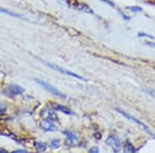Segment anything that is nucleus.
<instances>
[{
  "mask_svg": "<svg viewBox=\"0 0 155 153\" xmlns=\"http://www.w3.org/2000/svg\"><path fill=\"white\" fill-rule=\"evenodd\" d=\"M143 91L146 92L147 94H149L150 96H152V97H154V98H155V91H154V90L149 89V88H143Z\"/></svg>",
  "mask_w": 155,
  "mask_h": 153,
  "instance_id": "17",
  "label": "nucleus"
},
{
  "mask_svg": "<svg viewBox=\"0 0 155 153\" xmlns=\"http://www.w3.org/2000/svg\"><path fill=\"white\" fill-rule=\"evenodd\" d=\"M127 9H129V11H131L134 12H143V8H141V7H139V6H127Z\"/></svg>",
  "mask_w": 155,
  "mask_h": 153,
  "instance_id": "16",
  "label": "nucleus"
},
{
  "mask_svg": "<svg viewBox=\"0 0 155 153\" xmlns=\"http://www.w3.org/2000/svg\"><path fill=\"white\" fill-rule=\"evenodd\" d=\"M6 110H7V107L6 105L4 104L3 101H0V116L6 113Z\"/></svg>",
  "mask_w": 155,
  "mask_h": 153,
  "instance_id": "14",
  "label": "nucleus"
},
{
  "mask_svg": "<svg viewBox=\"0 0 155 153\" xmlns=\"http://www.w3.org/2000/svg\"><path fill=\"white\" fill-rule=\"evenodd\" d=\"M101 1L106 2V3L109 4L110 6H112V7H114V8H116V5H115V3H114V2H112L111 0H101Z\"/></svg>",
  "mask_w": 155,
  "mask_h": 153,
  "instance_id": "19",
  "label": "nucleus"
},
{
  "mask_svg": "<svg viewBox=\"0 0 155 153\" xmlns=\"http://www.w3.org/2000/svg\"><path fill=\"white\" fill-rule=\"evenodd\" d=\"M146 45L149 47H155V44H153V42H146Z\"/></svg>",
  "mask_w": 155,
  "mask_h": 153,
  "instance_id": "21",
  "label": "nucleus"
},
{
  "mask_svg": "<svg viewBox=\"0 0 155 153\" xmlns=\"http://www.w3.org/2000/svg\"><path fill=\"white\" fill-rule=\"evenodd\" d=\"M59 143H60V141L58 139H53L51 141V143H50V146H51V148H53V149H56V148H58L59 147Z\"/></svg>",
  "mask_w": 155,
  "mask_h": 153,
  "instance_id": "15",
  "label": "nucleus"
},
{
  "mask_svg": "<svg viewBox=\"0 0 155 153\" xmlns=\"http://www.w3.org/2000/svg\"><path fill=\"white\" fill-rule=\"evenodd\" d=\"M55 109H56L57 111H60V112H62V113H65V114H67V115H71V110H69L68 108L64 107V106H60V105H58V106L55 107Z\"/></svg>",
  "mask_w": 155,
  "mask_h": 153,
  "instance_id": "13",
  "label": "nucleus"
},
{
  "mask_svg": "<svg viewBox=\"0 0 155 153\" xmlns=\"http://www.w3.org/2000/svg\"><path fill=\"white\" fill-rule=\"evenodd\" d=\"M0 72H4V66L0 63Z\"/></svg>",
  "mask_w": 155,
  "mask_h": 153,
  "instance_id": "22",
  "label": "nucleus"
},
{
  "mask_svg": "<svg viewBox=\"0 0 155 153\" xmlns=\"http://www.w3.org/2000/svg\"><path fill=\"white\" fill-rule=\"evenodd\" d=\"M41 126L42 129L47 130V131H55L57 130V126L54 124L53 121H48V120H42Z\"/></svg>",
  "mask_w": 155,
  "mask_h": 153,
  "instance_id": "8",
  "label": "nucleus"
},
{
  "mask_svg": "<svg viewBox=\"0 0 155 153\" xmlns=\"http://www.w3.org/2000/svg\"><path fill=\"white\" fill-rule=\"evenodd\" d=\"M137 36H140V37H148V38H151V39L154 38L152 35H150V34H146V33H144V32H139V33H137Z\"/></svg>",
  "mask_w": 155,
  "mask_h": 153,
  "instance_id": "18",
  "label": "nucleus"
},
{
  "mask_svg": "<svg viewBox=\"0 0 155 153\" xmlns=\"http://www.w3.org/2000/svg\"><path fill=\"white\" fill-rule=\"evenodd\" d=\"M14 152H17V153H22V152H24V153H26V152H27V150H16V151H14Z\"/></svg>",
  "mask_w": 155,
  "mask_h": 153,
  "instance_id": "23",
  "label": "nucleus"
},
{
  "mask_svg": "<svg viewBox=\"0 0 155 153\" xmlns=\"http://www.w3.org/2000/svg\"><path fill=\"white\" fill-rule=\"evenodd\" d=\"M0 151H3V152H6V151H5V150H4V149H1V148H0Z\"/></svg>",
  "mask_w": 155,
  "mask_h": 153,
  "instance_id": "24",
  "label": "nucleus"
},
{
  "mask_svg": "<svg viewBox=\"0 0 155 153\" xmlns=\"http://www.w3.org/2000/svg\"><path fill=\"white\" fill-rule=\"evenodd\" d=\"M123 150H124V152H137V149L132 146L131 143H129V142H126L125 144H124Z\"/></svg>",
  "mask_w": 155,
  "mask_h": 153,
  "instance_id": "11",
  "label": "nucleus"
},
{
  "mask_svg": "<svg viewBox=\"0 0 155 153\" xmlns=\"http://www.w3.org/2000/svg\"><path fill=\"white\" fill-rule=\"evenodd\" d=\"M34 146H35L37 151H39V152H44V151H46V149H47V145L44 144L42 142H35L34 143Z\"/></svg>",
  "mask_w": 155,
  "mask_h": 153,
  "instance_id": "12",
  "label": "nucleus"
},
{
  "mask_svg": "<svg viewBox=\"0 0 155 153\" xmlns=\"http://www.w3.org/2000/svg\"><path fill=\"white\" fill-rule=\"evenodd\" d=\"M41 61L42 62V63H45L46 65H48V66H50L51 68H53V69H55V71L61 72V74L66 75V76H69V77H74V78H76V79H79V80H83V81H86V79H85V78H83L82 76H80V75L76 74V72H71V71H68V69L63 68V67L59 66V65L53 64V63H50V62H46L45 60H41Z\"/></svg>",
  "mask_w": 155,
  "mask_h": 153,
  "instance_id": "1",
  "label": "nucleus"
},
{
  "mask_svg": "<svg viewBox=\"0 0 155 153\" xmlns=\"http://www.w3.org/2000/svg\"><path fill=\"white\" fill-rule=\"evenodd\" d=\"M64 2H65L66 4H68L69 6H71L72 8L78 9V11L93 14V11H92L87 4L83 3V2H79V1H77V0H64Z\"/></svg>",
  "mask_w": 155,
  "mask_h": 153,
  "instance_id": "4",
  "label": "nucleus"
},
{
  "mask_svg": "<svg viewBox=\"0 0 155 153\" xmlns=\"http://www.w3.org/2000/svg\"><path fill=\"white\" fill-rule=\"evenodd\" d=\"M63 134L66 135V138H67V141H68V142H71V144H74V143L76 142L77 137H76V135H74V134H72L71 131H68V130H65V131H63Z\"/></svg>",
  "mask_w": 155,
  "mask_h": 153,
  "instance_id": "10",
  "label": "nucleus"
},
{
  "mask_svg": "<svg viewBox=\"0 0 155 153\" xmlns=\"http://www.w3.org/2000/svg\"><path fill=\"white\" fill-rule=\"evenodd\" d=\"M89 152H92V153L99 152V148H98V147H93V148H90V149H89Z\"/></svg>",
  "mask_w": 155,
  "mask_h": 153,
  "instance_id": "20",
  "label": "nucleus"
},
{
  "mask_svg": "<svg viewBox=\"0 0 155 153\" xmlns=\"http://www.w3.org/2000/svg\"><path fill=\"white\" fill-rule=\"evenodd\" d=\"M116 111H117V112H119V113H120V114H121V115H123L124 117H126V118H127V119H128V120H130V121H134V123H136V124L140 125V126H141L142 128H143V129L145 130V131H147V132H148L149 135H151L152 137H155L153 132H152L151 130L149 129V127L147 126V125L145 124V123H143V122H142V121H140L139 119H137L136 117H134V116H132V115L128 114V113H126L125 111H124V110H122V109H119V108H117V109H116Z\"/></svg>",
  "mask_w": 155,
  "mask_h": 153,
  "instance_id": "2",
  "label": "nucleus"
},
{
  "mask_svg": "<svg viewBox=\"0 0 155 153\" xmlns=\"http://www.w3.org/2000/svg\"><path fill=\"white\" fill-rule=\"evenodd\" d=\"M34 81H35L36 83H38L41 86L44 87L46 90H48V91H50L51 93H53L55 94L56 96H58L60 97V98H66V95L65 94H63L61 91H59L58 89L56 88L55 86H53V85H51L50 83L48 82H45V81H42V80H38V79H34Z\"/></svg>",
  "mask_w": 155,
  "mask_h": 153,
  "instance_id": "3",
  "label": "nucleus"
},
{
  "mask_svg": "<svg viewBox=\"0 0 155 153\" xmlns=\"http://www.w3.org/2000/svg\"><path fill=\"white\" fill-rule=\"evenodd\" d=\"M41 117L42 118V120H48V121H57L58 117L57 114L54 110H42L41 112Z\"/></svg>",
  "mask_w": 155,
  "mask_h": 153,
  "instance_id": "6",
  "label": "nucleus"
},
{
  "mask_svg": "<svg viewBox=\"0 0 155 153\" xmlns=\"http://www.w3.org/2000/svg\"><path fill=\"white\" fill-rule=\"evenodd\" d=\"M24 92V89L19 85H9L5 89V93H7L9 96H15V95L22 94Z\"/></svg>",
  "mask_w": 155,
  "mask_h": 153,
  "instance_id": "7",
  "label": "nucleus"
},
{
  "mask_svg": "<svg viewBox=\"0 0 155 153\" xmlns=\"http://www.w3.org/2000/svg\"><path fill=\"white\" fill-rule=\"evenodd\" d=\"M107 144L115 152H119L120 149H121V142H120L119 138L116 137V135H109L107 139Z\"/></svg>",
  "mask_w": 155,
  "mask_h": 153,
  "instance_id": "5",
  "label": "nucleus"
},
{
  "mask_svg": "<svg viewBox=\"0 0 155 153\" xmlns=\"http://www.w3.org/2000/svg\"><path fill=\"white\" fill-rule=\"evenodd\" d=\"M0 12H2V14H6V15H9V16H12V17H14V18H23V16H21V15H19V14H16V12H12V11H9V9H6V8H4V7H1L0 6Z\"/></svg>",
  "mask_w": 155,
  "mask_h": 153,
  "instance_id": "9",
  "label": "nucleus"
}]
</instances>
